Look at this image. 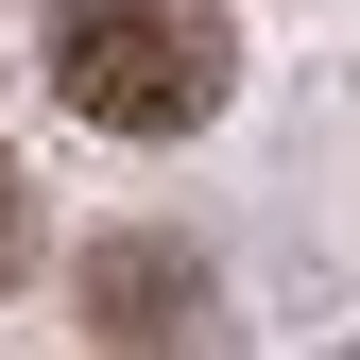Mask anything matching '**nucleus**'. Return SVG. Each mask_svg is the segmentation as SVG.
<instances>
[{"mask_svg":"<svg viewBox=\"0 0 360 360\" xmlns=\"http://www.w3.org/2000/svg\"><path fill=\"white\" fill-rule=\"evenodd\" d=\"M18 257H34V189H18V155H0V292H18Z\"/></svg>","mask_w":360,"mask_h":360,"instance_id":"nucleus-3","label":"nucleus"},{"mask_svg":"<svg viewBox=\"0 0 360 360\" xmlns=\"http://www.w3.org/2000/svg\"><path fill=\"white\" fill-rule=\"evenodd\" d=\"M86 326H103V343H189L206 326L189 240H86Z\"/></svg>","mask_w":360,"mask_h":360,"instance_id":"nucleus-2","label":"nucleus"},{"mask_svg":"<svg viewBox=\"0 0 360 360\" xmlns=\"http://www.w3.org/2000/svg\"><path fill=\"white\" fill-rule=\"evenodd\" d=\"M52 86L103 138H206L223 86H240V34H223V0H69L52 18Z\"/></svg>","mask_w":360,"mask_h":360,"instance_id":"nucleus-1","label":"nucleus"}]
</instances>
